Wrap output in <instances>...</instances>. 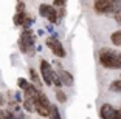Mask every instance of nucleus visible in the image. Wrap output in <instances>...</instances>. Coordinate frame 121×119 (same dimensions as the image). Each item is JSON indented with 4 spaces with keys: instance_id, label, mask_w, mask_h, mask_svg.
I'll list each match as a JSON object with an SVG mask.
<instances>
[{
    "instance_id": "nucleus-1",
    "label": "nucleus",
    "mask_w": 121,
    "mask_h": 119,
    "mask_svg": "<svg viewBox=\"0 0 121 119\" xmlns=\"http://www.w3.org/2000/svg\"><path fill=\"white\" fill-rule=\"evenodd\" d=\"M34 42H36V36L31 29H23L20 34V39H19V48H20L22 53H33L34 49Z\"/></svg>"
},
{
    "instance_id": "nucleus-2",
    "label": "nucleus",
    "mask_w": 121,
    "mask_h": 119,
    "mask_svg": "<svg viewBox=\"0 0 121 119\" xmlns=\"http://www.w3.org/2000/svg\"><path fill=\"white\" fill-rule=\"evenodd\" d=\"M99 63L104 68H110L117 70V63H115V49L110 48H101L99 49Z\"/></svg>"
},
{
    "instance_id": "nucleus-3",
    "label": "nucleus",
    "mask_w": 121,
    "mask_h": 119,
    "mask_svg": "<svg viewBox=\"0 0 121 119\" xmlns=\"http://www.w3.org/2000/svg\"><path fill=\"white\" fill-rule=\"evenodd\" d=\"M101 119H121V110L115 108L110 104H103L99 108Z\"/></svg>"
},
{
    "instance_id": "nucleus-4",
    "label": "nucleus",
    "mask_w": 121,
    "mask_h": 119,
    "mask_svg": "<svg viewBox=\"0 0 121 119\" xmlns=\"http://www.w3.org/2000/svg\"><path fill=\"white\" fill-rule=\"evenodd\" d=\"M53 74H54V70L51 68L48 60L40 59V77L47 85H53Z\"/></svg>"
},
{
    "instance_id": "nucleus-5",
    "label": "nucleus",
    "mask_w": 121,
    "mask_h": 119,
    "mask_svg": "<svg viewBox=\"0 0 121 119\" xmlns=\"http://www.w3.org/2000/svg\"><path fill=\"white\" fill-rule=\"evenodd\" d=\"M47 45H48V48L51 49V53L56 57H59V59L65 57V48L62 46L60 40H57V37H48L47 39Z\"/></svg>"
},
{
    "instance_id": "nucleus-6",
    "label": "nucleus",
    "mask_w": 121,
    "mask_h": 119,
    "mask_svg": "<svg viewBox=\"0 0 121 119\" xmlns=\"http://www.w3.org/2000/svg\"><path fill=\"white\" fill-rule=\"evenodd\" d=\"M93 8H95V12L96 14H110L113 12V2L112 0H98L93 3Z\"/></svg>"
},
{
    "instance_id": "nucleus-7",
    "label": "nucleus",
    "mask_w": 121,
    "mask_h": 119,
    "mask_svg": "<svg viewBox=\"0 0 121 119\" xmlns=\"http://www.w3.org/2000/svg\"><path fill=\"white\" fill-rule=\"evenodd\" d=\"M57 74H59V77H60V82H62V85H65V87H73V84H75V79H73V76H71L70 71L62 70V68H60V70L57 71Z\"/></svg>"
},
{
    "instance_id": "nucleus-8",
    "label": "nucleus",
    "mask_w": 121,
    "mask_h": 119,
    "mask_svg": "<svg viewBox=\"0 0 121 119\" xmlns=\"http://www.w3.org/2000/svg\"><path fill=\"white\" fill-rule=\"evenodd\" d=\"M30 77H31V85H34L36 88H39L40 85H42V81H40L39 74L36 73L34 68H30Z\"/></svg>"
},
{
    "instance_id": "nucleus-9",
    "label": "nucleus",
    "mask_w": 121,
    "mask_h": 119,
    "mask_svg": "<svg viewBox=\"0 0 121 119\" xmlns=\"http://www.w3.org/2000/svg\"><path fill=\"white\" fill-rule=\"evenodd\" d=\"M26 17H28V14H26V12H22V14H17V12H16V16H14V19H13V22H14L16 26H23V23H25Z\"/></svg>"
},
{
    "instance_id": "nucleus-10",
    "label": "nucleus",
    "mask_w": 121,
    "mask_h": 119,
    "mask_svg": "<svg viewBox=\"0 0 121 119\" xmlns=\"http://www.w3.org/2000/svg\"><path fill=\"white\" fill-rule=\"evenodd\" d=\"M47 19L50 20V23H53V25H57V9H54L53 6L50 8V11H48V16H47Z\"/></svg>"
},
{
    "instance_id": "nucleus-11",
    "label": "nucleus",
    "mask_w": 121,
    "mask_h": 119,
    "mask_svg": "<svg viewBox=\"0 0 121 119\" xmlns=\"http://www.w3.org/2000/svg\"><path fill=\"white\" fill-rule=\"evenodd\" d=\"M110 40H112V43H113L115 46H120V48H121V29H118V31L112 33Z\"/></svg>"
},
{
    "instance_id": "nucleus-12",
    "label": "nucleus",
    "mask_w": 121,
    "mask_h": 119,
    "mask_svg": "<svg viewBox=\"0 0 121 119\" xmlns=\"http://www.w3.org/2000/svg\"><path fill=\"white\" fill-rule=\"evenodd\" d=\"M23 108H25L26 111H36L34 101H31V99H23Z\"/></svg>"
},
{
    "instance_id": "nucleus-13",
    "label": "nucleus",
    "mask_w": 121,
    "mask_h": 119,
    "mask_svg": "<svg viewBox=\"0 0 121 119\" xmlns=\"http://www.w3.org/2000/svg\"><path fill=\"white\" fill-rule=\"evenodd\" d=\"M109 90H110V91H115V93H121V79L112 82V84L109 85Z\"/></svg>"
},
{
    "instance_id": "nucleus-14",
    "label": "nucleus",
    "mask_w": 121,
    "mask_h": 119,
    "mask_svg": "<svg viewBox=\"0 0 121 119\" xmlns=\"http://www.w3.org/2000/svg\"><path fill=\"white\" fill-rule=\"evenodd\" d=\"M17 85H19V88H20V90L25 91L26 88L31 85V82H28L26 79H23V77H19V79H17Z\"/></svg>"
},
{
    "instance_id": "nucleus-15",
    "label": "nucleus",
    "mask_w": 121,
    "mask_h": 119,
    "mask_svg": "<svg viewBox=\"0 0 121 119\" xmlns=\"http://www.w3.org/2000/svg\"><path fill=\"white\" fill-rule=\"evenodd\" d=\"M50 8H51V5L42 3V5L39 6V14L42 16V17H47V16H48V11H50Z\"/></svg>"
},
{
    "instance_id": "nucleus-16",
    "label": "nucleus",
    "mask_w": 121,
    "mask_h": 119,
    "mask_svg": "<svg viewBox=\"0 0 121 119\" xmlns=\"http://www.w3.org/2000/svg\"><path fill=\"white\" fill-rule=\"evenodd\" d=\"M48 119H60L59 110H57L56 105H51V113H50V118H48Z\"/></svg>"
},
{
    "instance_id": "nucleus-17",
    "label": "nucleus",
    "mask_w": 121,
    "mask_h": 119,
    "mask_svg": "<svg viewBox=\"0 0 121 119\" xmlns=\"http://www.w3.org/2000/svg\"><path fill=\"white\" fill-rule=\"evenodd\" d=\"M56 99H57V102H60V104H64V102H67V94H65L64 91L57 90V91H56Z\"/></svg>"
},
{
    "instance_id": "nucleus-18",
    "label": "nucleus",
    "mask_w": 121,
    "mask_h": 119,
    "mask_svg": "<svg viewBox=\"0 0 121 119\" xmlns=\"http://www.w3.org/2000/svg\"><path fill=\"white\" fill-rule=\"evenodd\" d=\"M53 84L56 85L57 88L62 87V82H60V77H59V74H57V71H54V74H53Z\"/></svg>"
},
{
    "instance_id": "nucleus-19",
    "label": "nucleus",
    "mask_w": 121,
    "mask_h": 119,
    "mask_svg": "<svg viewBox=\"0 0 121 119\" xmlns=\"http://www.w3.org/2000/svg\"><path fill=\"white\" fill-rule=\"evenodd\" d=\"M16 11H17V14L25 12V3H23V2H17V5H16Z\"/></svg>"
},
{
    "instance_id": "nucleus-20",
    "label": "nucleus",
    "mask_w": 121,
    "mask_h": 119,
    "mask_svg": "<svg viewBox=\"0 0 121 119\" xmlns=\"http://www.w3.org/2000/svg\"><path fill=\"white\" fill-rule=\"evenodd\" d=\"M65 5H67V3H65V2H64V0H56V2H53V5H51V6H57V8H65Z\"/></svg>"
},
{
    "instance_id": "nucleus-21",
    "label": "nucleus",
    "mask_w": 121,
    "mask_h": 119,
    "mask_svg": "<svg viewBox=\"0 0 121 119\" xmlns=\"http://www.w3.org/2000/svg\"><path fill=\"white\" fill-rule=\"evenodd\" d=\"M113 19H115V22H117L118 25H121V9L117 11V12L113 14Z\"/></svg>"
},
{
    "instance_id": "nucleus-22",
    "label": "nucleus",
    "mask_w": 121,
    "mask_h": 119,
    "mask_svg": "<svg viewBox=\"0 0 121 119\" xmlns=\"http://www.w3.org/2000/svg\"><path fill=\"white\" fill-rule=\"evenodd\" d=\"M5 104V98H3V96H2V94H0V107H2V105H3Z\"/></svg>"
},
{
    "instance_id": "nucleus-23",
    "label": "nucleus",
    "mask_w": 121,
    "mask_h": 119,
    "mask_svg": "<svg viewBox=\"0 0 121 119\" xmlns=\"http://www.w3.org/2000/svg\"><path fill=\"white\" fill-rule=\"evenodd\" d=\"M120 79H121V76H120Z\"/></svg>"
}]
</instances>
